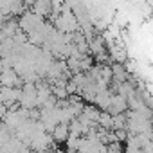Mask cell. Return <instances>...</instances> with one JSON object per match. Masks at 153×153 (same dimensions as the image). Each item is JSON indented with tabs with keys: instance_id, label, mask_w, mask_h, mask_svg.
<instances>
[{
	"instance_id": "cell-1",
	"label": "cell",
	"mask_w": 153,
	"mask_h": 153,
	"mask_svg": "<svg viewBox=\"0 0 153 153\" xmlns=\"http://www.w3.org/2000/svg\"><path fill=\"white\" fill-rule=\"evenodd\" d=\"M40 24H43V18L38 16V15H34L33 11H25V13H22L20 18H18V27H20L24 33H27V34L34 33Z\"/></svg>"
},
{
	"instance_id": "cell-2",
	"label": "cell",
	"mask_w": 153,
	"mask_h": 153,
	"mask_svg": "<svg viewBox=\"0 0 153 153\" xmlns=\"http://www.w3.org/2000/svg\"><path fill=\"white\" fill-rule=\"evenodd\" d=\"M31 11L43 18L47 15H52V4H49V2H36V4L31 6Z\"/></svg>"
},
{
	"instance_id": "cell-3",
	"label": "cell",
	"mask_w": 153,
	"mask_h": 153,
	"mask_svg": "<svg viewBox=\"0 0 153 153\" xmlns=\"http://www.w3.org/2000/svg\"><path fill=\"white\" fill-rule=\"evenodd\" d=\"M68 139V126L67 124H58L56 128H54V131H52V140H54V144L56 142H65Z\"/></svg>"
},
{
	"instance_id": "cell-4",
	"label": "cell",
	"mask_w": 153,
	"mask_h": 153,
	"mask_svg": "<svg viewBox=\"0 0 153 153\" xmlns=\"http://www.w3.org/2000/svg\"><path fill=\"white\" fill-rule=\"evenodd\" d=\"M97 124L101 126V130L110 131L112 130V115L108 112H101L99 114V119H97Z\"/></svg>"
}]
</instances>
